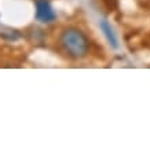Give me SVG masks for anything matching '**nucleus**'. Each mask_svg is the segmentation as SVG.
<instances>
[{"instance_id": "nucleus-4", "label": "nucleus", "mask_w": 150, "mask_h": 150, "mask_svg": "<svg viewBox=\"0 0 150 150\" xmlns=\"http://www.w3.org/2000/svg\"><path fill=\"white\" fill-rule=\"evenodd\" d=\"M105 3H108L109 7H114L116 6V0H105Z\"/></svg>"}, {"instance_id": "nucleus-2", "label": "nucleus", "mask_w": 150, "mask_h": 150, "mask_svg": "<svg viewBox=\"0 0 150 150\" xmlns=\"http://www.w3.org/2000/svg\"><path fill=\"white\" fill-rule=\"evenodd\" d=\"M36 18L40 22H52L55 13L47 0H36Z\"/></svg>"}, {"instance_id": "nucleus-1", "label": "nucleus", "mask_w": 150, "mask_h": 150, "mask_svg": "<svg viewBox=\"0 0 150 150\" xmlns=\"http://www.w3.org/2000/svg\"><path fill=\"white\" fill-rule=\"evenodd\" d=\"M61 44L66 52L73 58H83L86 57L90 48V41L87 36L76 28H68L61 35Z\"/></svg>"}, {"instance_id": "nucleus-3", "label": "nucleus", "mask_w": 150, "mask_h": 150, "mask_svg": "<svg viewBox=\"0 0 150 150\" xmlns=\"http://www.w3.org/2000/svg\"><path fill=\"white\" fill-rule=\"evenodd\" d=\"M99 28L100 30H102V33H103V36L106 37V40L109 41V44L113 48H117L118 47V43H117V37H116V35H114L113 29H112V26H110V23L106 21V19H102L99 22Z\"/></svg>"}]
</instances>
